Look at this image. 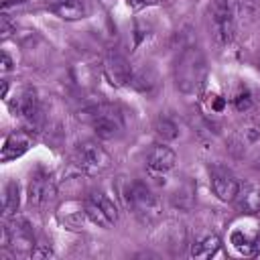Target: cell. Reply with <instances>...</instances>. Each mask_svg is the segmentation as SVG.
<instances>
[{"label": "cell", "mask_w": 260, "mask_h": 260, "mask_svg": "<svg viewBox=\"0 0 260 260\" xmlns=\"http://www.w3.org/2000/svg\"><path fill=\"white\" fill-rule=\"evenodd\" d=\"M219 246H221V242L217 236H211V234L203 236L191 244V256L193 258H211L219 250Z\"/></svg>", "instance_id": "19"}, {"label": "cell", "mask_w": 260, "mask_h": 260, "mask_svg": "<svg viewBox=\"0 0 260 260\" xmlns=\"http://www.w3.org/2000/svg\"><path fill=\"white\" fill-rule=\"evenodd\" d=\"M100 67L102 65H93L91 61H77L71 67V75H73V79H75L77 85L89 87L93 83V77H95V73H98Z\"/></svg>", "instance_id": "18"}, {"label": "cell", "mask_w": 260, "mask_h": 260, "mask_svg": "<svg viewBox=\"0 0 260 260\" xmlns=\"http://www.w3.org/2000/svg\"><path fill=\"white\" fill-rule=\"evenodd\" d=\"M122 201L126 205L128 211H132L136 217H140L142 221H150L158 215L160 211V201L154 195V191L142 183V181H128L122 189H120Z\"/></svg>", "instance_id": "3"}, {"label": "cell", "mask_w": 260, "mask_h": 260, "mask_svg": "<svg viewBox=\"0 0 260 260\" xmlns=\"http://www.w3.org/2000/svg\"><path fill=\"white\" fill-rule=\"evenodd\" d=\"M47 10L63 20H79L85 16V6L81 0H49Z\"/></svg>", "instance_id": "14"}, {"label": "cell", "mask_w": 260, "mask_h": 260, "mask_svg": "<svg viewBox=\"0 0 260 260\" xmlns=\"http://www.w3.org/2000/svg\"><path fill=\"white\" fill-rule=\"evenodd\" d=\"M130 85H132L134 89H138L140 93L150 95V93H154V89L158 87V77H156L154 69H150V67H142L140 71H134V73H132Z\"/></svg>", "instance_id": "16"}, {"label": "cell", "mask_w": 260, "mask_h": 260, "mask_svg": "<svg viewBox=\"0 0 260 260\" xmlns=\"http://www.w3.org/2000/svg\"><path fill=\"white\" fill-rule=\"evenodd\" d=\"M154 132L162 138V140H173L179 136V128L175 124V120H171L169 116H158L154 122Z\"/></svg>", "instance_id": "21"}, {"label": "cell", "mask_w": 260, "mask_h": 260, "mask_svg": "<svg viewBox=\"0 0 260 260\" xmlns=\"http://www.w3.org/2000/svg\"><path fill=\"white\" fill-rule=\"evenodd\" d=\"M28 205L43 209L47 207L55 195H57V185L49 173H35V177L28 183Z\"/></svg>", "instance_id": "10"}, {"label": "cell", "mask_w": 260, "mask_h": 260, "mask_svg": "<svg viewBox=\"0 0 260 260\" xmlns=\"http://www.w3.org/2000/svg\"><path fill=\"white\" fill-rule=\"evenodd\" d=\"M85 217L98 228H112L118 221V209L104 191H93L83 201Z\"/></svg>", "instance_id": "5"}, {"label": "cell", "mask_w": 260, "mask_h": 260, "mask_svg": "<svg viewBox=\"0 0 260 260\" xmlns=\"http://www.w3.org/2000/svg\"><path fill=\"white\" fill-rule=\"evenodd\" d=\"M232 102H234V108H236L238 112H248V110L252 108V93H250V89H248L246 85H240V87L236 89Z\"/></svg>", "instance_id": "22"}, {"label": "cell", "mask_w": 260, "mask_h": 260, "mask_svg": "<svg viewBox=\"0 0 260 260\" xmlns=\"http://www.w3.org/2000/svg\"><path fill=\"white\" fill-rule=\"evenodd\" d=\"M8 248L12 250L14 256H20V258H28L35 254V236H32V228L26 219L22 217H14L8 225Z\"/></svg>", "instance_id": "7"}, {"label": "cell", "mask_w": 260, "mask_h": 260, "mask_svg": "<svg viewBox=\"0 0 260 260\" xmlns=\"http://www.w3.org/2000/svg\"><path fill=\"white\" fill-rule=\"evenodd\" d=\"M102 73L104 77L108 79L110 85L114 87H126L130 85V79H132V67L128 63V59L116 51V49H110L102 61Z\"/></svg>", "instance_id": "8"}, {"label": "cell", "mask_w": 260, "mask_h": 260, "mask_svg": "<svg viewBox=\"0 0 260 260\" xmlns=\"http://www.w3.org/2000/svg\"><path fill=\"white\" fill-rule=\"evenodd\" d=\"M30 142H32V138H30L28 132H24V130H14V132H10V134L6 136V140H4V144H2L0 160H2V162H10V160L22 156V154L30 148Z\"/></svg>", "instance_id": "13"}, {"label": "cell", "mask_w": 260, "mask_h": 260, "mask_svg": "<svg viewBox=\"0 0 260 260\" xmlns=\"http://www.w3.org/2000/svg\"><path fill=\"white\" fill-rule=\"evenodd\" d=\"M79 120L89 124L93 128V132L104 138V140H112L118 138L124 130V114L118 106L108 104V102H100L93 106H87L85 110L79 112Z\"/></svg>", "instance_id": "2"}, {"label": "cell", "mask_w": 260, "mask_h": 260, "mask_svg": "<svg viewBox=\"0 0 260 260\" xmlns=\"http://www.w3.org/2000/svg\"><path fill=\"white\" fill-rule=\"evenodd\" d=\"M177 165V154L171 146L167 144H154L146 156V167L148 173L158 177V175H167L169 171H173Z\"/></svg>", "instance_id": "12"}, {"label": "cell", "mask_w": 260, "mask_h": 260, "mask_svg": "<svg viewBox=\"0 0 260 260\" xmlns=\"http://www.w3.org/2000/svg\"><path fill=\"white\" fill-rule=\"evenodd\" d=\"M73 162H75V167H77L83 175L95 177V175L104 173V171L110 167L112 158H110V154L106 152L104 146H100V144L93 142V140H85V142L77 144L75 154H73Z\"/></svg>", "instance_id": "4"}, {"label": "cell", "mask_w": 260, "mask_h": 260, "mask_svg": "<svg viewBox=\"0 0 260 260\" xmlns=\"http://www.w3.org/2000/svg\"><path fill=\"white\" fill-rule=\"evenodd\" d=\"M209 187H211L213 195L219 201L230 203V201L236 199V195H238V191H240L242 185L238 183L236 175L230 169H225L221 165H213L209 169Z\"/></svg>", "instance_id": "9"}, {"label": "cell", "mask_w": 260, "mask_h": 260, "mask_svg": "<svg viewBox=\"0 0 260 260\" xmlns=\"http://www.w3.org/2000/svg\"><path fill=\"white\" fill-rule=\"evenodd\" d=\"M126 2H128V6H130L134 12L144 10V8H148V6H158V4H160V0H126Z\"/></svg>", "instance_id": "23"}, {"label": "cell", "mask_w": 260, "mask_h": 260, "mask_svg": "<svg viewBox=\"0 0 260 260\" xmlns=\"http://www.w3.org/2000/svg\"><path fill=\"white\" fill-rule=\"evenodd\" d=\"M230 244L232 248L242 254V256H252L258 248V232H250V230H232L230 234Z\"/></svg>", "instance_id": "15"}, {"label": "cell", "mask_w": 260, "mask_h": 260, "mask_svg": "<svg viewBox=\"0 0 260 260\" xmlns=\"http://www.w3.org/2000/svg\"><path fill=\"white\" fill-rule=\"evenodd\" d=\"M205 75H207V65L201 49L195 45L185 47L179 53L173 69L177 89L183 93H197L205 81Z\"/></svg>", "instance_id": "1"}, {"label": "cell", "mask_w": 260, "mask_h": 260, "mask_svg": "<svg viewBox=\"0 0 260 260\" xmlns=\"http://www.w3.org/2000/svg\"><path fill=\"white\" fill-rule=\"evenodd\" d=\"M14 116H18L26 126H37L41 120V106H39V98L37 91L30 87H24L18 91V95H14V102L10 104Z\"/></svg>", "instance_id": "11"}, {"label": "cell", "mask_w": 260, "mask_h": 260, "mask_svg": "<svg viewBox=\"0 0 260 260\" xmlns=\"http://www.w3.org/2000/svg\"><path fill=\"white\" fill-rule=\"evenodd\" d=\"M234 201H238V207L244 213H258L260 211V191L256 187H240Z\"/></svg>", "instance_id": "17"}, {"label": "cell", "mask_w": 260, "mask_h": 260, "mask_svg": "<svg viewBox=\"0 0 260 260\" xmlns=\"http://www.w3.org/2000/svg\"><path fill=\"white\" fill-rule=\"evenodd\" d=\"M209 108H211V112H223V108H225V98H221V95H211V100H209Z\"/></svg>", "instance_id": "24"}, {"label": "cell", "mask_w": 260, "mask_h": 260, "mask_svg": "<svg viewBox=\"0 0 260 260\" xmlns=\"http://www.w3.org/2000/svg\"><path fill=\"white\" fill-rule=\"evenodd\" d=\"M232 150L236 152V156L260 167V126L256 124H246L242 126L234 140H232Z\"/></svg>", "instance_id": "6"}, {"label": "cell", "mask_w": 260, "mask_h": 260, "mask_svg": "<svg viewBox=\"0 0 260 260\" xmlns=\"http://www.w3.org/2000/svg\"><path fill=\"white\" fill-rule=\"evenodd\" d=\"M258 69H260V59H258Z\"/></svg>", "instance_id": "27"}, {"label": "cell", "mask_w": 260, "mask_h": 260, "mask_svg": "<svg viewBox=\"0 0 260 260\" xmlns=\"http://www.w3.org/2000/svg\"><path fill=\"white\" fill-rule=\"evenodd\" d=\"M26 2H32V0H4L2 6L4 8H10V6H18V4H26Z\"/></svg>", "instance_id": "26"}, {"label": "cell", "mask_w": 260, "mask_h": 260, "mask_svg": "<svg viewBox=\"0 0 260 260\" xmlns=\"http://www.w3.org/2000/svg\"><path fill=\"white\" fill-rule=\"evenodd\" d=\"M18 203H20V191H18V185L14 181H10L4 189V199H2V211H4V217H10L16 213L18 209Z\"/></svg>", "instance_id": "20"}, {"label": "cell", "mask_w": 260, "mask_h": 260, "mask_svg": "<svg viewBox=\"0 0 260 260\" xmlns=\"http://www.w3.org/2000/svg\"><path fill=\"white\" fill-rule=\"evenodd\" d=\"M10 69H12V61H10L8 53H2V71L6 73V71H10Z\"/></svg>", "instance_id": "25"}]
</instances>
